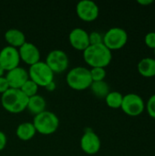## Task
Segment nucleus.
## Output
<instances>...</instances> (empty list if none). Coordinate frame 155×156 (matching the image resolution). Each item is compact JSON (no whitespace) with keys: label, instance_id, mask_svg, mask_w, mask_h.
I'll list each match as a JSON object with an SVG mask.
<instances>
[{"label":"nucleus","instance_id":"obj_15","mask_svg":"<svg viewBox=\"0 0 155 156\" xmlns=\"http://www.w3.org/2000/svg\"><path fill=\"white\" fill-rule=\"evenodd\" d=\"M5 39L7 42L8 46L16 48H19L26 42L25 34L17 28L8 29L5 33Z\"/></svg>","mask_w":155,"mask_h":156},{"label":"nucleus","instance_id":"obj_4","mask_svg":"<svg viewBox=\"0 0 155 156\" xmlns=\"http://www.w3.org/2000/svg\"><path fill=\"white\" fill-rule=\"evenodd\" d=\"M33 124L37 133L43 135H50L58 130L59 120L54 112L46 110L45 112L35 115Z\"/></svg>","mask_w":155,"mask_h":156},{"label":"nucleus","instance_id":"obj_22","mask_svg":"<svg viewBox=\"0 0 155 156\" xmlns=\"http://www.w3.org/2000/svg\"><path fill=\"white\" fill-rule=\"evenodd\" d=\"M90 72L92 82L104 80L106 77V70L104 68H91L90 69Z\"/></svg>","mask_w":155,"mask_h":156},{"label":"nucleus","instance_id":"obj_5","mask_svg":"<svg viewBox=\"0 0 155 156\" xmlns=\"http://www.w3.org/2000/svg\"><path fill=\"white\" fill-rule=\"evenodd\" d=\"M28 76L38 87H47L49 83L54 81V73L44 61H38L37 63L29 67Z\"/></svg>","mask_w":155,"mask_h":156},{"label":"nucleus","instance_id":"obj_14","mask_svg":"<svg viewBox=\"0 0 155 156\" xmlns=\"http://www.w3.org/2000/svg\"><path fill=\"white\" fill-rule=\"evenodd\" d=\"M5 77L8 82L10 89L20 90V88L24 85V83L29 80L28 71H26L22 67H17L7 71Z\"/></svg>","mask_w":155,"mask_h":156},{"label":"nucleus","instance_id":"obj_11","mask_svg":"<svg viewBox=\"0 0 155 156\" xmlns=\"http://www.w3.org/2000/svg\"><path fill=\"white\" fill-rule=\"evenodd\" d=\"M101 146V142L98 134L93 131H86L80 139V148L87 154H96Z\"/></svg>","mask_w":155,"mask_h":156},{"label":"nucleus","instance_id":"obj_26","mask_svg":"<svg viewBox=\"0 0 155 156\" xmlns=\"http://www.w3.org/2000/svg\"><path fill=\"white\" fill-rule=\"evenodd\" d=\"M10 89L9 85H8V82L5 79V77H1L0 78V94H4L5 91H7L8 90Z\"/></svg>","mask_w":155,"mask_h":156},{"label":"nucleus","instance_id":"obj_24","mask_svg":"<svg viewBox=\"0 0 155 156\" xmlns=\"http://www.w3.org/2000/svg\"><path fill=\"white\" fill-rule=\"evenodd\" d=\"M145 109L149 116L153 119H155V94L149 98L148 101L145 104Z\"/></svg>","mask_w":155,"mask_h":156},{"label":"nucleus","instance_id":"obj_13","mask_svg":"<svg viewBox=\"0 0 155 156\" xmlns=\"http://www.w3.org/2000/svg\"><path fill=\"white\" fill-rule=\"evenodd\" d=\"M20 60L26 64L32 66L40 61V51L37 47L30 42H26L18 48Z\"/></svg>","mask_w":155,"mask_h":156},{"label":"nucleus","instance_id":"obj_8","mask_svg":"<svg viewBox=\"0 0 155 156\" xmlns=\"http://www.w3.org/2000/svg\"><path fill=\"white\" fill-rule=\"evenodd\" d=\"M45 62L54 74L62 73L69 67V57L65 51L61 49H54L48 54Z\"/></svg>","mask_w":155,"mask_h":156},{"label":"nucleus","instance_id":"obj_1","mask_svg":"<svg viewBox=\"0 0 155 156\" xmlns=\"http://www.w3.org/2000/svg\"><path fill=\"white\" fill-rule=\"evenodd\" d=\"M85 62L91 68H106L111 61L112 53L104 45H90L83 51Z\"/></svg>","mask_w":155,"mask_h":156},{"label":"nucleus","instance_id":"obj_7","mask_svg":"<svg viewBox=\"0 0 155 156\" xmlns=\"http://www.w3.org/2000/svg\"><path fill=\"white\" fill-rule=\"evenodd\" d=\"M121 109L125 114L136 117L141 115L145 110V102L140 95L136 93H129L123 95Z\"/></svg>","mask_w":155,"mask_h":156},{"label":"nucleus","instance_id":"obj_28","mask_svg":"<svg viewBox=\"0 0 155 156\" xmlns=\"http://www.w3.org/2000/svg\"><path fill=\"white\" fill-rule=\"evenodd\" d=\"M138 4L142 5H151L153 3V0H138L137 1Z\"/></svg>","mask_w":155,"mask_h":156},{"label":"nucleus","instance_id":"obj_21","mask_svg":"<svg viewBox=\"0 0 155 156\" xmlns=\"http://www.w3.org/2000/svg\"><path fill=\"white\" fill-rule=\"evenodd\" d=\"M20 90L27 97V98H30V97H33L35 95L37 94V91H38V86L33 81L31 80L30 79L28 80H26L24 85L20 88Z\"/></svg>","mask_w":155,"mask_h":156},{"label":"nucleus","instance_id":"obj_3","mask_svg":"<svg viewBox=\"0 0 155 156\" xmlns=\"http://www.w3.org/2000/svg\"><path fill=\"white\" fill-rule=\"evenodd\" d=\"M66 81L69 87L75 90H87L92 83L90 69L80 66L75 67L68 72Z\"/></svg>","mask_w":155,"mask_h":156},{"label":"nucleus","instance_id":"obj_6","mask_svg":"<svg viewBox=\"0 0 155 156\" xmlns=\"http://www.w3.org/2000/svg\"><path fill=\"white\" fill-rule=\"evenodd\" d=\"M128 41V33L122 27H111L103 35V44L111 50L122 48Z\"/></svg>","mask_w":155,"mask_h":156},{"label":"nucleus","instance_id":"obj_30","mask_svg":"<svg viewBox=\"0 0 155 156\" xmlns=\"http://www.w3.org/2000/svg\"><path fill=\"white\" fill-rule=\"evenodd\" d=\"M5 70L0 66V78L1 77H4V75H5Z\"/></svg>","mask_w":155,"mask_h":156},{"label":"nucleus","instance_id":"obj_25","mask_svg":"<svg viewBox=\"0 0 155 156\" xmlns=\"http://www.w3.org/2000/svg\"><path fill=\"white\" fill-rule=\"evenodd\" d=\"M144 42L145 45L150 48H153V50L155 49V32H149L145 35L144 37Z\"/></svg>","mask_w":155,"mask_h":156},{"label":"nucleus","instance_id":"obj_20","mask_svg":"<svg viewBox=\"0 0 155 156\" xmlns=\"http://www.w3.org/2000/svg\"><path fill=\"white\" fill-rule=\"evenodd\" d=\"M122 100H123V95L119 91H110V93L105 98L106 104L111 109L121 108Z\"/></svg>","mask_w":155,"mask_h":156},{"label":"nucleus","instance_id":"obj_27","mask_svg":"<svg viewBox=\"0 0 155 156\" xmlns=\"http://www.w3.org/2000/svg\"><path fill=\"white\" fill-rule=\"evenodd\" d=\"M6 143H7L6 135L2 131H0V152L5 147Z\"/></svg>","mask_w":155,"mask_h":156},{"label":"nucleus","instance_id":"obj_16","mask_svg":"<svg viewBox=\"0 0 155 156\" xmlns=\"http://www.w3.org/2000/svg\"><path fill=\"white\" fill-rule=\"evenodd\" d=\"M16 136L24 142L30 141L37 133L36 128L33 124V122H25L20 123L16 131Z\"/></svg>","mask_w":155,"mask_h":156},{"label":"nucleus","instance_id":"obj_23","mask_svg":"<svg viewBox=\"0 0 155 156\" xmlns=\"http://www.w3.org/2000/svg\"><path fill=\"white\" fill-rule=\"evenodd\" d=\"M89 40H90V45L103 44V35H101L100 32L93 31L89 34Z\"/></svg>","mask_w":155,"mask_h":156},{"label":"nucleus","instance_id":"obj_31","mask_svg":"<svg viewBox=\"0 0 155 156\" xmlns=\"http://www.w3.org/2000/svg\"><path fill=\"white\" fill-rule=\"evenodd\" d=\"M154 56H155V49H154Z\"/></svg>","mask_w":155,"mask_h":156},{"label":"nucleus","instance_id":"obj_18","mask_svg":"<svg viewBox=\"0 0 155 156\" xmlns=\"http://www.w3.org/2000/svg\"><path fill=\"white\" fill-rule=\"evenodd\" d=\"M47 102L46 100L41 95H35L33 97L28 98L26 109L34 115H37L46 111Z\"/></svg>","mask_w":155,"mask_h":156},{"label":"nucleus","instance_id":"obj_12","mask_svg":"<svg viewBox=\"0 0 155 156\" xmlns=\"http://www.w3.org/2000/svg\"><path fill=\"white\" fill-rule=\"evenodd\" d=\"M69 40L71 47L79 51H84L90 46L89 33L81 27L73 28L69 35Z\"/></svg>","mask_w":155,"mask_h":156},{"label":"nucleus","instance_id":"obj_2","mask_svg":"<svg viewBox=\"0 0 155 156\" xmlns=\"http://www.w3.org/2000/svg\"><path fill=\"white\" fill-rule=\"evenodd\" d=\"M28 98L18 89H9L1 95L3 108L10 113H20L26 109Z\"/></svg>","mask_w":155,"mask_h":156},{"label":"nucleus","instance_id":"obj_17","mask_svg":"<svg viewBox=\"0 0 155 156\" xmlns=\"http://www.w3.org/2000/svg\"><path fill=\"white\" fill-rule=\"evenodd\" d=\"M138 72L140 75L145 78L155 77V58H144L138 63L137 66Z\"/></svg>","mask_w":155,"mask_h":156},{"label":"nucleus","instance_id":"obj_10","mask_svg":"<svg viewBox=\"0 0 155 156\" xmlns=\"http://www.w3.org/2000/svg\"><path fill=\"white\" fill-rule=\"evenodd\" d=\"M76 12L81 20L86 22H92L98 18L100 9L95 2L91 0H81L77 4Z\"/></svg>","mask_w":155,"mask_h":156},{"label":"nucleus","instance_id":"obj_29","mask_svg":"<svg viewBox=\"0 0 155 156\" xmlns=\"http://www.w3.org/2000/svg\"><path fill=\"white\" fill-rule=\"evenodd\" d=\"M47 90H55V88H56V84H55V82L54 81H52L51 83H49L47 87Z\"/></svg>","mask_w":155,"mask_h":156},{"label":"nucleus","instance_id":"obj_9","mask_svg":"<svg viewBox=\"0 0 155 156\" xmlns=\"http://www.w3.org/2000/svg\"><path fill=\"white\" fill-rule=\"evenodd\" d=\"M20 61L18 48L7 45L0 50V66L6 72L19 67Z\"/></svg>","mask_w":155,"mask_h":156},{"label":"nucleus","instance_id":"obj_19","mask_svg":"<svg viewBox=\"0 0 155 156\" xmlns=\"http://www.w3.org/2000/svg\"><path fill=\"white\" fill-rule=\"evenodd\" d=\"M90 89L91 90L92 93L100 99H105L106 96L110 93V86L104 80L93 81Z\"/></svg>","mask_w":155,"mask_h":156}]
</instances>
